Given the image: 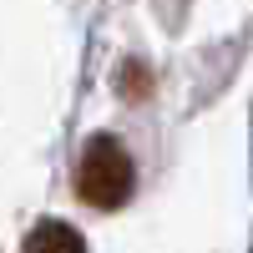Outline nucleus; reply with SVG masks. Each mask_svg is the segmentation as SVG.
<instances>
[{
	"mask_svg": "<svg viewBox=\"0 0 253 253\" xmlns=\"http://www.w3.org/2000/svg\"><path fill=\"white\" fill-rule=\"evenodd\" d=\"M20 253H86V243H81V233L66 228V223H41L36 233L26 238Z\"/></svg>",
	"mask_w": 253,
	"mask_h": 253,
	"instance_id": "2",
	"label": "nucleus"
},
{
	"mask_svg": "<svg viewBox=\"0 0 253 253\" xmlns=\"http://www.w3.org/2000/svg\"><path fill=\"white\" fill-rule=\"evenodd\" d=\"M76 193L81 203L112 213L132 198V157L117 137H91L81 147V162H76Z\"/></svg>",
	"mask_w": 253,
	"mask_h": 253,
	"instance_id": "1",
	"label": "nucleus"
}]
</instances>
